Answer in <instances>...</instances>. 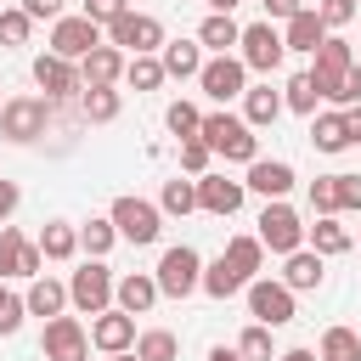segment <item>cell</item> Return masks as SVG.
<instances>
[{"label":"cell","instance_id":"1","mask_svg":"<svg viewBox=\"0 0 361 361\" xmlns=\"http://www.w3.org/2000/svg\"><path fill=\"white\" fill-rule=\"evenodd\" d=\"M203 141H209V152H220L226 164H254L259 158V135L237 118V113H203V130H197Z\"/></svg>","mask_w":361,"mask_h":361},{"label":"cell","instance_id":"2","mask_svg":"<svg viewBox=\"0 0 361 361\" xmlns=\"http://www.w3.org/2000/svg\"><path fill=\"white\" fill-rule=\"evenodd\" d=\"M107 220H113V231H118L124 243H135V248H141V243H158V231H164V209L147 203V197H135V192L113 197Z\"/></svg>","mask_w":361,"mask_h":361},{"label":"cell","instance_id":"3","mask_svg":"<svg viewBox=\"0 0 361 361\" xmlns=\"http://www.w3.org/2000/svg\"><path fill=\"white\" fill-rule=\"evenodd\" d=\"M107 45H118L124 56H158L164 51V23L147 11H118L107 23Z\"/></svg>","mask_w":361,"mask_h":361},{"label":"cell","instance_id":"4","mask_svg":"<svg viewBox=\"0 0 361 361\" xmlns=\"http://www.w3.org/2000/svg\"><path fill=\"white\" fill-rule=\"evenodd\" d=\"M152 282H158V293H169V299H186V293H197V282H203V259H197V248H192V243H175V248H164V259H158Z\"/></svg>","mask_w":361,"mask_h":361},{"label":"cell","instance_id":"5","mask_svg":"<svg viewBox=\"0 0 361 361\" xmlns=\"http://www.w3.org/2000/svg\"><path fill=\"white\" fill-rule=\"evenodd\" d=\"M237 56H243V68L248 73H276L282 68V56H288V45H282V28L265 17V23H248L243 34H237Z\"/></svg>","mask_w":361,"mask_h":361},{"label":"cell","instance_id":"6","mask_svg":"<svg viewBox=\"0 0 361 361\" xmlns=\"http://www.w3.org/2000/svg\"><path fill=\"white\" fill-rule=\"evenodd\" d=\"M45 124H51V102H45V96H11V102L0 107V135L17 141V147L39 141Z\"/></svg>","mask_w":361,"mask_h":361},{"label":"cell","instance_id":"7","mask_svg":"<svg viewBox=\"0 0 361 361\" xmlns=\"http://www.w3.org/2000/svg\"><path fill=\"white\" fill-rule=\"evenodd\" d=\"M310 56H316V62H310L305 73H310V85H316V96H322V102H333V90H338V79H344V73L355 68V45H350V39H333V34H327V39H322V45L310 51Z\"/></svg>","mask_w":361,"mask_h":361},{"label":"cell","instance_id":"8","mask_svg":"<svg viewBox=\"0 0 361 361\" xmlns=\"http://www.w3.org/2000/svg\"><path fill=\"white\" fill-rule=\"evenodd\" d=\"M271 254H293V248H305V220L282 203V197H265V209H259V231H254Z\"/></svg>","mask_w":361,"mask_h":361},{"label":"cell","instance_id":"9","mask_svg":"<svg viewBox=\"0 0 361 361\" xmlns=\"http://www.w3.org/2000/svg\"><path fill=\"white\" fill-rule=\"evenodd\" d=\"M68 305L85 310V316H102V310L113 305V271H107L102 259H85V265L73 271V282H68Z\"/></svg>","mask_w":361,"mask_h":361},{"label":"cell","instance_id":"10","mask_svg":"<svg viewBox=\"0 0 361 361\" xmlns=\"http://www.w3.org/2000/svg\"><path fill=\"white\" fill-rule=\"evenodd\" d=\"M39 355L45 361H85L90 355V333L79 316H51L45 333H39Z\"/></svg>","mask_w":361,"mask_h":361},{"label":"cell","instance_id":"11","mask_svg":"<svg viewBox=\"0 0 361 361\" xmlns=\"http://www.w3.org/2000/svg\"><path fill=\"white\" fill-rule=\"evenodd\" d=\"M248 310H254V322H265V327H288L293 322V288L276 276H254L248 282Z\"/></svg>","mask_w":361,"mask_h":361},{"label":"cell","instance_id":"12","mask_svg":"<svg viewBox=\"0 0 361 361\" xmlns=\"http://www.w3.org/2000/svg\"><path fill=\"white\" fill-rule=\"evenodd\" d=\"M197 85H203V96H214V102H237L243 90H248V68H243V56H209L203 68H197Z\"/></svg>","mask_w":361,"mask_h":361},{"label":"cell","instance_id":"13","mask_svg":"<svg viewBox=\"0 0 361 361\" xmlns=\"http://www.w3.org/2000/svg\"><path fill=\"white\" fill-rule=\"evenodd\" d=\"M39 265H45L39 243H28L17 226H0V276H23V282H34Z\"/></svg>","mask_w":361,"mask_h":361},{"label":"cell","instance_id":"14","mask_svg":"<svg viewBox=\"0 0 361 361\" xmlns=\"http://www.w3.org/2000/svg\"><path fill=\"white\" fill-rule=\"evenodd\" d=\"M90 45H102V23H90L85 11H79V17H56V23H51V51H56V56L79 62Z\"/></svg>","mask_w":361,"mask_h":361},{"label":"cell","instance_id":"15","mask_svg":"<svg viewBox=\"0 0 361 361\" xmlns=\"http://www.w3.org/2000/svg\"><path fill=\"white\" fill-rule=\"evenodd\" d=\"M34 85L45 90V102H68V96L85 90V85H79V68H73L68 56H56V51L34 56Z\"/></svg>","mask_w":361,"mask_h":361},{"label":"cell","instance_id":"16","mask_svg":"<svg viewBox=\"0 0 361 361\" xmlns=\"http://www.w3.org/2000/svg\"><path fill=\"white\" fill-rule=\"evenodd\" d=\"M243 197H248L243 180H231V175H197V209H203V214L231 220V214L243 209Z\"/></svg>","mask_w":361,"mask_h":361},{"label":"cell","instance_id":"17","mask_svg":"<svg viewBox=\"0 0 361 361\" xmlns=\"http://www.w3.org/2000/svg\"><path fill=\"white\" fill-rule=\"evenodd\" d=\"M90 344L107 350V355H113V350H135V316L118 310V305H107V310L90 322Z\"/></svg>","mask_w":361,"mask_h":361},{"label":"cell","instance_id":"18","mask_svg":"<svg viewBox=\"0 0 361 361\" xmlns=\"http://www.w3.org/2000/svg\"><path fill=\"white\" fill-rule=\"evenodd\" d=\"M124 62H130V56L102 39V45H90V51L79 56V85H118V79H124Z\"/></svg>","mask_w":361,"mask_h":361},{"label":"cell","instance_id":"19","mask_svg":"<svg viewBox=\"0 0 361 361\" xmlns=\"http://www.w3.org/2000/svg\"><path fill=\"white\" fill-rule=\"evenodd\" d=\"M243 186L259 192V197H288V192H293V164H282V158H254Z\"/></svg>","mask_w":361,"mask_h":361},{"label":"cell","instance_id":"20","mask_svg":"<svg viewBox=\"0 0 361 361\" xmlns=\"http://www.w3.org/2000/svg\"><path fill=\"white\" fill-rule=\"evenodd\" d=\"M322 276H327V259H322L316 248H293V254H282V282H288L293 293L322 288Z\"/></svg>","mask_w":361,"mask_h":361},{"label":"cell","instance_id":"21","mask_svg":"<svg viewBox=\"0 0 361 361\" xmlns=\"http://www.w3.org/2000/svg\"><path fill=\"white\" fill-rule=\"evenodd\" d=\"M322 39H327V23L316 17V6H299V11L282 23V45H288V51H305V56H310Z\"/></svg>","mask_w":361,"mask_h":361},{"label":"cell","instance_id":"22","mask_svg":"<svg viewBox=\"0 0 361 361\" xmlns=\"http://www.w3.org/2000/svg\"><path fill=\"white\" fill-rule=\"evenodd\" d=\"M113 305H118V310H130V316H147V310L158 305V282H152L147 271H130V276H118V282H113Z\"/></svg>","mask_w":361,"mask_h":361},{"label":"cell","instance_id":"23","mask_svg":"<svg viewBox=\"0 0 361 361\" xmlns=\"http://www.w3.org/2000/svg\"><path fill=\"white\" fill-rule=\"evenodd\" d=\"M305 243H310L322 259H333V254H350V248H355V237H350V226H338V214H316V226H305Z\"/></svg>","mask_w":361,"mask_h":361},{"label":"cell","instance_id":"24","mask_svg":"<svg viewBox=\"0 0 361 361\" xmlns=\"http://www.w3.org/2000/svg\"><path fill=\"white\" fill-rule=\"evenodd\" d=\"M23 305H28V316H45V322H51V316H62V310H68V288H62L56 276H45V271H39V276L28 282V293H23Z\"/></svg>","mask_w":361,"mask_h":361},{"label":"cell","instance_id":"25","mask_svg":"<svg viewBox=\"0 0 361 361\" xmlns=\"http://www.w3.org/2000/svg\"><path fill=\"white\" fill-rule=\"evenodd\" d=\"M158 62H164L169 79H197V68H203V45H197V39H164Z\"/></svg>","mask_w":361,"mask_h":361},{"label":"cell","instance_id":"26","mask_svg":"<svg viewBox=\"0 0 361 361\" xmlns=\"http://www.w3.org/2000/svg\"><path fill=\"white\" fill-rule=\"evenodd\" d=\"M276 118H282V90H271V85L243 90V124H248V130H265V124H276Z\"/></svg>","mask_w":361,"mask_h":361},{"label":"cell","instance_id":"27","mask_svg":"<svg viewBox=\"0 0 361 361\" xmlns=\"http://www.w3.org/2000/svg\"><path fill=\"white\" fill-rule=\"evenodd\" d=\"M237 34H243V28H237V17H231V11H209V17L197 23V45H203V51H214V56H226V51L237 45Z\"/></svg>","mask_w":361,"mask_h":361},{"label":"cell","instance_id":"28","mask_svg":"<svg viewBox=\"0 0 361 361\" xmlns=\"http://www.w3.org/2000/svg\"><path fill=\"white\" fill-rule=\"evenodd\" d=\"M118 107H124V96H118L113 85H85V90H79V113H85L90 124H113Z\"/></svg>","mask_w":361,"mask_h":361},{"label":"cell","instance_id":"29","mask_svg":"<svg viewBox=\"0 0 361 361\" xmlns=\"http://www.w3.org/2000/svg\"><path fill=\"white\" fill-rule=\"evenodd\" d=\"M197 288H203L209 299H231V293H243L248 282H243V271H237V265H231V259L220 254L214 265H203V282H197Z\"/></svg>","mask_w":361,"mask_h":361},{"label":"cell","instance_id":"30","mask_svg":"<svg viewBox=\"0 0 361 361\" xmlns=\"http://www.w3.org/2000/svg\"><path fill=\"white\" fill-rule=\"evenodd\" d=\"M34 243H39V254H45V259H73V254H79V226L51 220V226H45Z\"/></svg>","mask_w":361,"mask_h":361},{"label":"cell","instance_id":"31","mask_svg":"<svg viewBox=\"0 0 361 361\" xmlns=\"http://www.w3.org/2000/svg\"><path fill=\"white\" fill-rule=\"evenodd\" d=\"M226 259L243 271V282H254V276H259V265H265V243L237 231V237H226Z\"/></svg>","mask_w":361,"mask_h":361},{"label":"cell","instance_id":"32","mask_svg":"<svg viewBox=\"0 0 361 361\" xmlns=\"http://www.w3.org/2000/svg\"><path fill=\"white\" fill-rule=\"evenodd\" d=\"M310 141H316V152H344L350 147L344 113H310Z\"/></svg>","mask_w":361,"mask_h":361},{"label":"cell","instance_id":"33","mask_svg":"<svg viewBox=\"0 0 361 361\" xmlns=\"http://www.w3.org/2000/svg\"><path fill=\"white\" fill-rule=\"evenodd\" d=\"M135 355L141 361H180V338L169 327H147V333H135Z\"/></svg>","mask_w":361,"mask_h":361},{"label":"cell","instance_id":"34","mask_svg":"<svg viewBox=\"0 0 361 361\" xmlns=\"http://www.w3.org/2000/svg\"><path fill=\"white\" fill-rule=\"evenodd\" d=\"M316 361H361V333L355 327H327Z\"/></svg>","mask_w":361,"mask_h":361},{"label":"cell","instance_id":"35","mask_svg":"<svg viewBox=\"0 0 361 361\" xmlns=\"http://www.w3.org/2000/svg\"><path fill=\"white\" fill-rule=\"evenodd\" d=\"M164 79H169V73H164L158 56H130V62H124V85H130V90H158Z\"/></svg>","mask_w":361,"mask_h":361},{"label":"cell","instance_id":"36","mask_svg":"<svg viewBox=\"0 0 361 361\" xmlns=\"http://www.w3.org/2000/svg\"><path fill=\"white\" fill-rule=\"evenodd\" d=\"M158 209H164V214H192V209H197V180H180V175H175V180H164Z\"/></svg>","mask_w":361,"mask_h":361},{"label":"cell","instance_id":"37","mask_svg":"<svg viewBox=\"0 0 361 361\" xmlns=\"http://www.w3.org/2000/svg\"><path fill=\"white\" fill-rule=\"evenodd\" d=\"M113 243H118V231H113V220H107V214H102V220H85V226H79V248H85L90 259H102V254H107Z\"/></svg>","mask_w":361,"mask_h":361},{"label":"cell","instance_id":"38","mask_svg":"<svg viewBox=\"0 0 361 361\" xmlns=\"http://www.w3.org/2000/svg\"><path fill=\"white\" fill-rule=\"evenodd\" d=\"M316 102H322V96H316V85H310V73H293V79L282 85V107H293V113H305V118H310V113H316Z\"/></svg>","mask_w":361,"mask_h":361},{"label":"cell","instance_id":"39","mask_svg":"<svg viewBox=\"0 0 361 361\" xmlns=\"http://www.w3.org/2000/svg\"><path fill=\"white\" fill-rule=\"evenodd\" d=\"M237 355H243V361H276V350H271V327H265V322L243 327V338H237Z\"/></svg>","mask_w":361,"mask_h":361},{"label":"cell","instance_id":"40","mask_svg":"<svg viewBox=\"0 0 361 361\" xmlns=\"http://www.w3.org/2000/svg\"><path fill=\"white\" fill-rule=\"evenodd\" d=\"M164 124H169V135H175V141H186V135H197V130H203V113H197L192 102H169Z\"/></svg>","mask_w":361,"mask_h":361},{"label":"cell","instance_id":"41","mask_svg":"<svg viewBox=\"0 0 361 361\" xmlns=\"http://www.w3.org/2000/svg\"><path fill=\"white\" fill-rule=\"evenodd\" d=\"M28 34H34V17L23 6H6L0 11V45H28Z\"/></svg>","mask_w":361,"mask_h":361},{"label":"cell","instance_id":"42","mask_svg":"<svg viewBox=\"0 0 361 361\" xmlns=\"http://www.w3.org/2000/svg\"><path fill=\"white\" fill-rule=\"evenodd\" d=\"M209 158H214V152H209V141H203V135H186V141H180V169H186L192 180H197V175H209Z\"/></svg>","mask_w":361,"mask_h":361},{"label":"cell","instance_id":"43","mask_svg":"<svg viewBox=\"0 0 361 361\" xmlns=\"http://www.w3.org/2000/svg\"><path fill=\"white\" fill-rule=\"evenodd\" d=\"M310 209L316 214H338V180L333 175H316L310 180Z\"/></svg>","mask_w":361,"mask_h":361},{"label":"cell","instance_id":"44","mask_svg":"<svg viewBox=\"0 0 361 361\" xmlns=\"http://www.w3.org/2000/svg\"><path fill=\"white\" fill-rule=\"evenodd\" d=\"M316 17H322L327 28H344V23L355 17V0H322V6H316Z\"/></svg>","mask_w":361,"mask_h":361},{"label":"cell","instance_id":"45","mask_svg":"<svg viewBox=\"0 0 361 361\" xmlns=\"http://www.w3.org/2000/svg\"><path fill=\"white\" fill-rule=\"evenodd\" d=\"M355 102H361V62H355V68L338 79V90H333V107H355Z\"/></svg>","mask_w":361,"mask_h":361},{"label":"cell","instance_id":"46","mask_svg":"<svg viewBox=\"0 0 361 361\" xmlns=\"http://www.w3.org/2000/svg\"><path fill=\"white\" fill-rule=\"evenodd\" d=\"M23 316H28L23 293H6V299H0V333H17V327H23Z\"/></svg>","mask_w":361,"mask_h":361},{"label":"cell","instance_id":"47","mask_svg":"<svg viewBox=\"0 0 361 361\" xmlns=\"http://www.w3.org/2000/svg\"><path fill=\"white\" fill-rule=\"evenodd\" d=\"M118 11H130V0H85V17H90V23H102V28H107Z\"/></svg>","mask_w":361,"mask_h":361},{"label":"cell","instance_id":"48","mask_svg":"<svg viewBox=\"0 0 361 361\" xmlns=\"http://www.w3.org/2000/svg\"><path fill=\"white\" fill-rule=\"evenodd\" d=\"M333 180H338V214L361 209V175H333Z\"/></svg>","mask_w":361,"mask_h":361},{"label":"cell","instance_id":"49","mask_svg":"<svg viewBox=\"0 0 361 361\" xmlns=\"http://www.w3.org/2000/svg\"><path fill=\"white\" fill-rule=\"evenodd\" d=\"M62 6H68V0H23V11H28L34 23H56V17H62Z\"/></svg>","mask_w":361,"mask_h":361},{"label":"cell","instance_id":"50","mask_svg":"<svg viewBox=\"0 0 361 361\" xmlns=\"http://www.w3.org/2000/svg\"><path fill=\"white\" fill-rule=\"evenodd\" d=\"M259 6H265V17H271V23H288V17H293L305 0H259Z\"/></svg>","mask_w":361,"mask_h":361},{"label":"cell","instance_id":"51","mask_svg":"<svg viewBox=\"0 0 361 361\" xmlns=\"http://www.w3.org/2000/svg\"><path fill=\"white\" fill-rule=\"evenodd\" d=\"M338 113H344V135H350V147H355V141H361V102H355V107H338Z\"/></svg>","mask_w":361,"mask_h":361},{"label":"cell","instance_id":"52","mask_svg":"<svg viewBox=\"0 0 361 361\" xmlns=\"http://www.w3.org/2000/svg\"><path fill=\"white\" fill-rule=\"evenodd\" d=\"M17 197H23V192H17V180H0V226H6V214L17 209Z\"/></svg>","mask_w":361,"mask_h":361},{"label":"cell","instance_id":"53","mask_svg":"<svg viewBox=\"0 0 361 361\" xmlns=\"http://www.w3.org/2000/svg\"><path fill=\"white\" fill-rule=\"evenodd\" d=\"M209 361H243V355H237L231 344H214V350H209Z\"/></svg>","mask_w":361,"mask_h":361},{"label":"cell","instance_id":"54","mask_svg":"<svg viewBox=\"0 0 361 361\" xmlns=\"http://www.w3.org/2000/svg\"><path fill=\"white\" fill-rule=\"evenodd\" d=\"M276 361H316V350H282Z\"/></svg>","mask_w":361,"mask_h":361},{"label":"cell","instance_id":"55","mask_svg":"<svg viewBox=\"0 0 361 361\" xmlns=\"http://www.w3.org/2000/svg\"><path fill=\"white\" fill-rule=\"evenodd\" d=\"M209 6H214V11H237L243 0H209Z\"/></svg>","mask_w":361,"mask_h":361},{"label":"cell","instance_id":"56","mask_svg":"<svg viewBox=\"0 0 361 361\" xmlns=\"http://www.w3.org/2000/svg\"><path fill=\"white\" fill-rule=\"evenodd\" d=\"M107 361H141V355H135V350H113Z\"/></svg>","mask_w":361,"mask_h":361},{"label":"cell","instance_id":"57","mask_svg":"<svg viewBox=\"0 0 361 361\" xmlns=\"http://www.w3.org/2000/svg\"><path fill=\"white\" fill-rule=\"evenodd\" d=\"M355 62H361V51H355Z\"/></svg>","mask_w":361,"mask_h":361},{"label":"cell","instance_id":"58","mask_svg":"<svg viewBox=\"0 0 361 361\" xmlns=\"http://www.w3.org/2000/svg\"><path fill=\"white\" fill-rule=\"evenodd\" d=\"M0 299H6V288H0Z\"/></svg>","mask_w":361,"mask_h":361}]
</instances>
